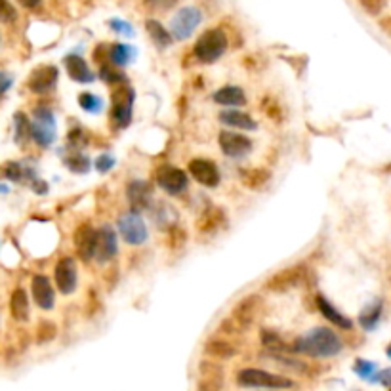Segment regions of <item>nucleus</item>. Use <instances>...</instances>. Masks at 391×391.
Returning a JSON list of instances; mask_svg holds the SVG:
<instances>
[{"mask_svg": "<svg viewBox=\"0 0 391 391\" xmlns=\"http://www.w3.org/2000/svg\"><path fill=\"white\" fill-rule=\"evenodd\" d=\"M344 349V340L329 327H315L306 334L294 340L292 351L309 355L315 359H330L336 357Z\"/></svg>", "mask_w": 391, "mask_h": 391, "instance_id": "1", "label": "nucleus"}, {"mask_svg": "<svg viewBox=\"0 0 391 391\" xmlns=\"http://www.w3.org/2000/svg\"><path fill=\"white\" fill-rule=\"evenodd\" d=\"M261 296L258 294H248L243 299H238L237 306L233 307L229 317H225L220 330H225L227 334H241L254 324L256 317L260 313Z\"/></svg>", "mask_w": 391, "mask_h": 391, "instance_id": "2", "label": "nucleus"}, {"mask_svg": "<svg viewBox=\"0 0 391 391\" xmlns=\"http://www.w3.org/2000/svg\"><path fill=\"white\" fill-rule=\"evenodd\" d=\"M237 383L241 388L250 390H292L296 383L290 378L281 374H273L263 368H241L237 372Z\"/></svg>", "mask_w": 391, "mask_h": 391, "instance_id": "3", "label": "nucleus"}, {"mask_svg": "<svg viewBox=\"0 0 391 391\" xmlns=\"http://www.w3.org/2000/svg\"><path fill=\"white\" fill-rule=\"evenodd\" d=\"M227 35L222 29H208L197 39L193 54L200 63H214L227 52Z\"/></svg>", "mask_w": 391, "mask_h": 391, "instance_id": "4", "label": "nucleus"}, {"mask_svg": "<svg viewBox=\"0 0 391 391\" xmlns=\"http://www.w3.org/2000/svg\"><path fill=\"white\" fill-rule=\"evenodd\" d=\"M309 277H311V271L307 269V266L296 263V266L281 269V271H277L275 275L269 277L266 281V288L269 292H277V294L296 290L299 286H306L309 283Z\"/></svg>", "mask_w": 391, "mask_h": 391, "instance_id": "5", "label": "nucleus"}, {"mask_svg": "<svg viewBox=\"0 0 391 391\" xmlns=\"http://www.w3.org/2000/svg\"><path fill=\"white\" fill-rule=\"evenodd\" d=\"M200 24H202V12L197 6H184L170 19V33L174 40H187L191 39Z\"/></svg>", "mask_w": 391, "mask_h": 391, "instance_id": "6", "label": "nucleus"}, {"mask_svg": "<svg viewBox=\"0 0 391 391\" xmlns=\"http://www.w3.org/2000/svg\"><path fill=\"white\" fill-rule=\"evenodd\" d=\"M116 227H119V233L126 245L130 246H139L144 245L149 237V231H147V225L144 222V218L138 212H126L119 218L116 222Z\"/></svg>", "mask_w": 391, "mask_h": 391, "instance_id": "7", "label": "nucleus"}, {"mask_svg": "<svg viewBox=\"0 0 391 391\" xmlns=\"http://www.w3.org/2000/svg\"><path fill=\"white\" fill-rule=\"evenodd\" d=\"M136 92L130 86H121L113 92V105H111V121L116 128H126L132 123Z\"/></svg>", "mask_w": 391, "mask_h": 391, "instance_id": "8", "label": "nucleus"}, {"mask_svg": "<svg viewBox=\"0 0 391 391\" xmlns=\"http://www.w3.org/2000/svg\"><path fill=\"white\" fill-rule=\"evenodd\" d=\"M31 138L40 147H48L55 139V116L48 107L35 109V119L31 123Z\"/></svg>", "mask_w": 391, "mask_h": 391, "instance_id": "9", "label": "nucleus"}, {"mask_svg": "<svg viewBox=\"0 0 391 391\" xmlns=\"http://www.w3.org/2000/svg\"><path fill=\"white\" fill-rule=\"evenodd\" d=\"M220 149L225 157L229 159H243L246 155L252 151V139L245 136L243 132H233V130H223L220 132L218 138Z\"/></svg>", "mask_w": 391, "mask_h": 391, "instance_id": "10", "label": "nucleus"}, {"mask_svg": "<svg viewBox=\"0 0 391 391\" xmlns=\"http://www.w3.org/2000/svg\"><path fill=\"white\" fill-rule=\"evenodd\" d=\"M73 243L80 260H94L98 250V229L90 222H82L73 233Z\"/></svg>", "mask_w": 391, "mask_h": 391, "instance_id": "11", "label": "nucleus"}, {"mask_svg": "<svg viewBox=\"0 0 391 391\" xmlns=\"http://www.w3.org/2000/svg\"><path fill=\"white\" fill-rule=\"evenodd\" d=\"M157 184L161 189L168 193V195H180V193H184L187 189V185H189V180H187V174H185L182 168H176V166H161V168L157 170Z\"/></svg>", "mask_w": 391, "mask_h": 391, "instance_id": "12", "label": "nucleus"}, {"mask_svg": "<svg viewBox=\"0 0 391 391\" xmlns=\"http://www.w3.org/2000/svg\"><path fill=\"white\" fill-rule=\"evenodd\" d=\"M54 279H55V286L60 288L62 294H73V292L77 290V283H78L77 261L73 260L71 256L62 258V260L55 263Z\"/></svg>", "mask_w": 391, "mask_h": 391, "instance_id": "13", "label": "nucleus"}, {"mask_svg": "<svg viewBox=\"0 0 391 391\" xmlns=\"http://www.w3.org/2000/svg\"><path fill=\"white\" fill-rule=\"evenodd\" d=\"M126 197L130 202L132 212H144L153 202V187L146 180H132L126 187Z\"/></svg>", "mask_w": 391, "mask_h": 391, "instance_id": "14", "label": "nucleus"}, {"mask_svg": "<svg viewBox=\"0 0 391 391\" xmlns=\"http://www.w3.org/2000/svg\"><path fill=\"white\" fill-rule=\"evenodd\" d=\"M189 174L197 184L205 185V187H218L220 180H222L216 162L208 161V159H193L189 162Z\"/></svg>", "mask_w": 391, "mask_h": 391, "instance_id": "15", "label": "nucleus"}, {"mask_svg": "<svg viewBox=\"0 0 391 391\" xmlns=\"http://www.w3.org/2000/svg\"><path fill=\"white\" fill-rule=\"evenodd\" d=\"M58 77H60V71H58L55 65H40L31 73V77L27 80V86L35 94L50 92L58 85Z\"/></svg>", "mask_w": 391, "mask_h": 391, "instance_id": "16", "label": "nucleus"}, {"mask_svg": "<svg viewBox=\"0 0 391 391\" xmlns=\"http://www.w3.org/2000/svg\"><path fill=\"white\" fill-rule=\"evenodd\" d=\"M199 383L197 391H222L223 390V370L220 365L212 360H202L199 365Z\"/></svg>", "mask_w": 391, "mask_h": 391, "instance_id": "17", "label": "nucleus"}, {"mask_svg": "<svg viewBox=\"0 0 391 391\" xmlns=\"http://www.w3.org/2000/svg\"><path fill=\"white\" fill-rule=\"evenodd\" d=\"M31 292L35 304L40 309H52L55 304V292L54 286L50 283V279L44 275H35L31 281Z\"/></svg>", "mask_w": 391, "mask_h": 391, "instance_id": "18", "label": "nucleus"}, {"mask_svg": "<svg viewBox=\"0 0 391 391\" xmlns=\"http://www.w3.org/2000/svg\"><path fill=\"white\" fill-rule=\"evenodd\" d=\"M119 254V238H116L115 229L111 225H101L98 229V250L96 258L100 261H109Z\"/></svg>", "mask_w": 391, "mask_h": 391, "instance_id": "19", "label": "nucleus"}, {"mask_svg": "<svg viewBox=\"0 0 391 391\" xmlns=\"http://www.w3.org/2000/svg\"><path fill=\"white\" fill-rule=\"evenodd\" d=\"M220 123L227 124L231 128H237L241 132H254L258 128V123L254 121L252 116L241 111V109H223L220 113Z\"/></svg>", "mask_w": 391, "mask_h": 391, "instance_id": "20", "label": "nucleus"}, {"mask_svg": "<svg viewBox=\"0 0 391 391\" xmlns=\"http://www.w3.org/2000/svg\"><path fill=\"white\" fill-rule=\"evenodd\" d=\"M225 225H227L225 210L216 207L205 210V212L199 216V220H197V229H199L200 233H205V235L216 233L218 229H223Z\"/></svg>", "mask_w": 391, "mask_h": 391, "instance_id": "21", "label": "nucleus"}, {"mask_svg": "<svg viewBox=\"0 0 391 391\" xmlns=\"http://www.w3.org/2000/svg\"><path fill=\"white\" fill-rule=\"evenodd\" d=\"M317 309L321 311L322 313V317L327 319V321H330L334 327H338V329H342V330H351L353 329V322H351V319H347L340 309H336L334 307V304L330 302V299H327L322 294H319L317 296Z\"/></svg>", "mask_w": 391, "mask_h": 391, "instance_id": "22", "label": "nucleus"}, {"mask_svg": "<svg viewBox=\"0 0 391 391\" xmlns=\"http://www.w3.org/2000/svg\"><path fill=\"white\" fill-rule=\"evenodd\" d=\"M65 69L69 73V77L75 80V82H80V85H88V82H92L94 80V73L90 71L88 67V63L82 55L78 54H71L67 55L65 60Z\"/></svg>", "mask_w": 391, "mask_h": 391, "instance_id": "23", "label": "nucleus"}, {"mask_svg": "<svg viewBox=\"0 0 391 391\" xmlns=\"http://www.w3.org/2000/svg\"><path fill=\"white\" fill-rule=\"evenodd\" d=\"M212 100H214L218 105L233 109L238 107V105H246V94L241 86H222L220 90H216Z\"/></svg>", "mask_w": 391, "mask_h": 391, "instance_id": "24", "label": "nucleus"}, {"mask_svg": "<svg viewBox=\"0 0 391 391\" xmlns=\"http://www.w3.org/2000/svg\"><path fill=\"white\" fill-rule=\"evenodd\" d=\"M205 353H207L208 357H212V359L225 360V359H231V357H235L237 347H235V344H231L229 340H223V338H210L207 344H205Z\"/></svg>", "mask_w": 391, "mask_h": 391, "instance_id": "25", "label": "nucleus"}, {"mask_svg": "<svg viewBox=\"0 0 391 391\" xmlns=\"http://www.w3.org/2000/svg\"><path fill=\"white\" fill-rule=\"evenodd\" d=\"M241 182L252 191H260L271 182V172L268 168H246L241 170Z\"/></svg>", "mask_w": 391, "mask_h": 391, "instance_id": "26", "label": "nucleus"}, {"mask_svg": "<svg viewBox=\"0 0 391 391\" xmlns=\"http://www.w3.org/2000/svg\"><path fill=\"white\" fill-rule=\"evenodd\" d=\"M146 31L149 35V39L153 40L155 46L161 48H170L172 46V42H174V37H172V33L161 24V21H157V19H146Z\"/></svg>", "mask_w": 391, "mask_h": 391, "instance_id": "27", "label": "nucleus"}, {"mask_svg": "<svg viewBox=\"0 0 391 391\" xmlns=\"http://www.w3.org/2000/svg\"><path fill=\"white\" fill-rule=\"evenodd\" d=\"M10 313L16 321H27L29 313H31V307H29V296L24 288H16L12 292V298H10Z\"/></svg>", "mask_w": 391, "mask_h": 391, "instance_id": "28", "label": "nucleus"}, {"mask_svg": "<svg viewBox=\"0 0 391 391\" xmlns=\"http://www.w3.org/2000/svg\"><path fill=\"white\" fill-rule=\"evenodd\" d=\"M383 315V302L382 299H374L372 304H368L363 311L359 313V324L365 330H374L380 321H382Z\"/></svg>", "mask_w": 391, "mask_h": 391, "instance_id": "29", "label": "nucleus"}, {"mask_svg": "<svg viewBox=\"0 0 391 391\" xmlns=\"http://www.w3.org/2000/svg\"><path fill=\"white\" fill-rule=\"evenodd\" d=\"M134 55H136V50L132 46H128V44H123V42L111 44L107 52L109 62L113 63L115 67H124V65H128Z\"/></svg>", "mask_w": 391, "mask_h": 391, "instance_id": "30", "label": "nucleus"}, {"mask_svg": "<svg viewBox=\"0 0 391 391\" xmlns=\"http://www.w3.org/2000/svg\"><path fill=\"white\" fill-rule=\"evenodd\" d=\"M261 345L271 351L273 355H286V353L292 351V347L286 342H284L283 338L279 336L277 332H271V330H261Z\"/></svg>", "mask_w": 391, "mask_h": 391, "instance_id": "31", "label": "nucleus"}, {"mask_svg": "<svg viewBox=\"0 0 391 391\" xmlns=\"http://www.w3.org/2000/svg\"><path fill=\"white\" fill-rule=\"evenodd\" d=\"M65 166L75 174H86L90 172V159L80 151H73L69 157H65Z\"/></svg>", "mask_w": 391, "mask_h": 391, "instance_id": "32", "label": "nucleus"}, {"mask_svg": "<svg viewBox=\"0 0 391 391\" xmlns=\"http://www.w3.org/2000/svg\"><path fill=\"white\" fill-rule=\"evenodd\" d=\"M78 105L85 109L86 113L98 115V113H101V109H103V100L92 92H82L78 96Z\"/></svg>", "mask_w": 391, "mask_h": 391, "instance_id": "33", "label": "nucleus"}, {"mask_svg": "<svg viewBox=\"0 0 391 391\" xmlns=\"http://www.w3.org/2000/svg\"><path fill=\"white\" fill-rule=\"evenodd\" d=\"M100 77L103 82H107V85H121L124 82V73L119 67H115L113 63H105V65H101L100 69Z\"/></svg>", "mask_w": 391, "mask_h": 391, "instance_id": "34", "label": "nucleus"}, {"mask_svg": "<svg viewBox=\"0 0 391 391\" xmlns=\"http://www.w3.org/2000/svg\"><path fill=\"white\" fill-rule=\"evenodd\" d=\"M58 336V327L52 321H42L37 327V342L39 344H48Z\"/></svg>", "mask_w": 391, "mask_h": 391, "instance_id": "35", "label": "nucleus"}, {"mask_svg": "<svg viewBox=\"0 0 391 391\" xmlns=\"http://www.w3.org/2000/svg\"><path fill=\"white\" fill-rule=\"evenodd\" d=\"M16 141L17 144H24L25 139L31 136V123L25 113H16Z\"/></svg>", "mask_w": 391, "mask_h": 391, "instance_id": "36", "label": "nucleus"}, {"mask_svg": "<svg viewBox=\"0 0 391 391\" xmlns=\"http://www.w3.org/2000/svg\"><path fill=\"white\" fill-rule=\"evenodd\" d=\"M355 372H357L360 378L374 382L376 374H378V367H376V363H372V360L357 359L355 360Z\"/></svg>", "mask_w": 391, "mask_h": 391, "instance_id": "37", "label": "nucleus"}, {"mask_svg": "<svg viewBox=\"0 0 391 391\" xmlns=\"http://www.w3.org/2000/svg\"><path fill=\"white\" fill-rule=\"evenodd\" d=\"M187 233L180 225H170L168 227V246L170 248H180L185 245Z\"/></svg>", "mask_w": 391, "mask_h": 391, "instance_id": "38", "label": "nucleus"}, {"mask_svg": "<svg viewBox=\"0 0 391 391\" xmlns=\"http://www.w3.org/2000/svg\"><path fill=\"white\" fill-rule=\"evenodd\" d=\"M357 2H359V6L367 12L368 16H380L382 10L385 8L388 0H357Z\"/></svg>", "mask_w": 391, "mask_h": 391, "instance_id": "39", "label": "nucleus"}, {"mask_svg": "<svg viewBox=\"0 0 391 391\" xmlns=\"http://www.w3.org/2000/svg\"><path fill=\"white\" fill-rule=\"evenodd\" d=\"M17 10L14 8V4L10 0H0V21L4 24H12L16 21Z\"/></svg>", "mask_w": 391, "mask_h": 391, "instance_id": "40", "label": "nucleus"}, {"mask_svg": "<svg viewBox=\"0 0 391 391\" xmlns=\"http://www.w3.org/2000/svg\"><path fill=\"white\" fill-rule=\"evenodd\" d=\"M109 27L115 33H119V35H123V37H132L134 35V27L128 21H124V19H111Z\"/></svg>", "mask_w": 391, "mask_h": 391, "instance_id": "41", "label": "nucleus"}, {"mask_svg": "<svg viewBox=\"0 0 391 391\" xmlns=\"http://www.w3.org/2000/svg\"><path fill=\"white\" fill-rule=\"evenodd\" d=\"M113 166H115V157H113L111 153H103L96 159V170L101 172V174L109 172V170L113 168Z\"/></svg>", "mask_w": 391, "mask_h": 391, "instance_id": "42", "label": "nucleus"}, {"mask_svg": "<svg viewBox=\"0 0 391 391\" xmlns=\"http://www.w3.org/2000/svg\"><path fill=\"white\" fill-rule=\"evenodd\" d=\"M4 176L12 180V182H19L21 177H24V168L17 164V162H8V164H4Z\"/></svg>", "mask_w": 391, "mask_h": 391, "instance_id": "43", "label": "nucleus"}, {"mask_svg": "<svg viewBox=\"0 0 391 391\" xmlns=\"http://www.w3.org/2000/svg\"><path fill=\"white\" fill-rule=\"evenodd\" d=\"M69 141L71 146H75V149H78V147H85L88 144V138L85 136L82 128H75V130H71Z\"/></svg>", "mask_w": 391, "mask_h": 391, "instance_id": "44", "label": "nucleus"}, {"mask_svg": "<svg viewBox=\"0 0 391 391\" xmlns=\"http://www.w3.org/2000/svg\"><path fill=\"white\" fill-rule=\"evenodd\" d=\"M146 2L155 10H170L174 8L180 0H146Z\"/></svg>", "mask_w": 391, "mask_h": 391, "instance_id": "45", "label": "nucleus"}, {"mask_svg": "<svg viewBox=\"0 0 391 391\" xmlns=\"http://www.w3.org/2000/svg\"><path fill=\"white\" fill-rule=\"evenodd\" d=\"M374 382H380L382 385H385V388H391V368L380 370V372L376 374Z\"/></svg>", "mask_w": 391, "mask_h": 391, "instance_id": "46", "label": "nucleus"}, {"mask_svg": "<svg viewBox=\"0 0 391 391\" xmlns=\"http://www.w3.org/2000/svg\"><path fill=\"white\" fill-rule=\"evenodd\" d=\"M10 86H12V77H8L6 73H0V98L8 92Z\"/></svg>", "mask_w": 391, "mask_h": 391, "instance_id": "47", "label": "nucleus"}, {"mask_svg": "<svg viewBox=\"0 0 391 391\" xmlns=\"http://www.w3.org/2000/svg\"><path fill=\"white\" fill-rule=\"evenodd\" d=\"M17 2L27 10H37L42 4V0H17Z\"/></svg>", "mask_w": 391, "mask_h": 391, "instance_id": "48", "label": "nucleus"}, {"mask_svg": "<svg viewBox=\"0 0 391 391\" xmlns=\"http://www.w3.org/2000/svg\"><path fill=\"white\" fill-rule=\"evenodd\" d=\"M380 27H382L383 33H388V35L391 37V16L380 19Z\"/></svg>", "mask_w": 391, "mask_h": 391, "instance_id": "49", "label": "nucleus"}, {"mask_svg": "<svg viewBox=\"0 0 391 391\" xmlns=\"http://www.w3.org/2000/svg\"><path fill=\"white\" fill-rule=\"evenodd\" d=\"M33 189H35L37 193H46L48 191L46 184H44V182H40V180H35V185H33Z\"/></svg>", "mask_w": 391, "mask_h": 391, "instance_id": "50", "label": "nucleus"}, {"mask_svg": "<svg viewBox=\"0 0 391 391\" xmlns=\"http://www.w3.org/2000/svg\"><path fill=\"white\" fill-rule=\"evenodd\" d=\"M385 355H388V357H390V359H391V344L388 345V347H385Z\"/></svg>", "mask_w": 391, "mask_h": 391, "instance_id": "51", "label": "nucleus"}, {"mask_svg": "<svg viewBox=\"0 0 391 391\" xmlns=\"http://www.w3.org/2000/svg\"><path fill=\"white\" fill-rule=\"evenodd\" d=\"M268 391H275V390H268Z\"/></svg>", "mask_w": 391, "mask_h": 391, "instance_id": "52", "label": "nucleus"}]
</instances>
